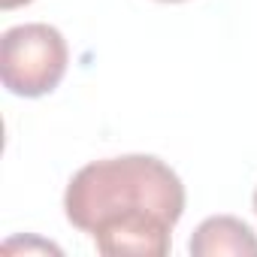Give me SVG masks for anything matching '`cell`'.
<instances>
[{"instance_id":"obj_5","label":"cell","mask_w":257,"mask_h":257,"mask_svg":"<svg viewBox=\"0 0 257 257\" xmlns=\"http://www.w3.org/2000/svg\"><path fill=\"white\" fill-rule=\"evenodd\" d=\"M161 4H182V0H161Z\"/></svg>"},{"instance_id":"obj_3","label":"cell","mask_w":257,"mask_h":257,"mask_svg":"<svg viewBox=\"0 0 257 257\" xmlns=\"http://www.w3.org/2000/svg\"><path fill=\"white\" fill-rule=\"evenodd\" d=\"M188 251L194 257H221V254L257 257V236L242 218L212 215L194 230V236L188 242Z\"/></svg>"},{"instance_id":"obj_2","label":"cell","mask_w":257,"mask_h":257,"mask_svg":"<svg viewBox=\"0 0 257 257\" xmlns=\"http://www.w3.org/2000/svg\"><path fill=\"white\" fill-rule=\"evenodd\" d=\"M70 64L67 40L58 28L31 22L16 25L0 40V79L16 97H46L52 94Z\"/></svg>"},{"instance_id":"obj_1","label":"cell","mask_w":257,"mask_h":257,"mask_svg":"<svg viewBox=\"0 0 257 257\" xmlns=\"http://www.w3.org/2000/svg\"><path fill=\"white\" fill-rule=\"evenodd\" d=\"M64 215L106 257H167L185 215V185L155 155L103 158L70 179Z\"/></svg>"},{"instance_id":"obj_6","label":"cell","mask_w":257,"mask_h":257,"mask_svg":"<svg viewBox=\"0 0 257 257\" xmlns=\"http://www.w3.org/2000/svg\"><path fill=\"white\" fill-rule=\"evenodd\" d=\"M254 212H257V188H254Z\"/></svg>"},{"instance_id":"obj_4","label":"cell","mask_w":257,"mask_h":257,"mask_svg":"<svg viewBox=\"0 0 257 257\" xmlns=\"http://www.w3.org/2000/svg\"><path fill=\"white\" fill-rule=\"evenodd\" d=\"M28 4H34V0H0L4 10H16V7H28Z\"/></svg>"}]
</instances>
